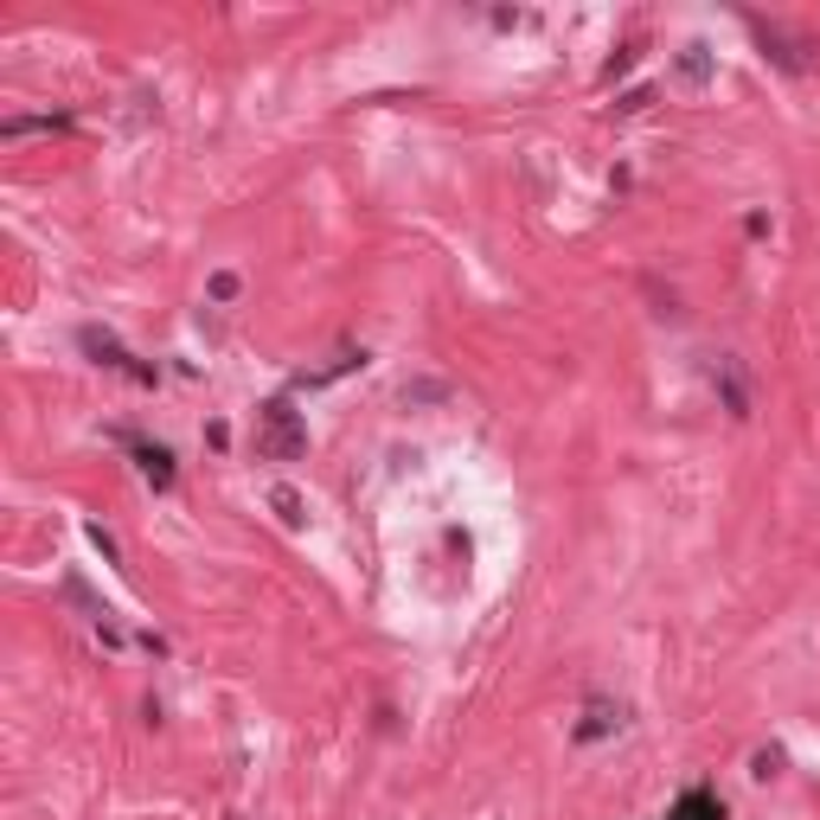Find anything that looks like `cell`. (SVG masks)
I'll list each match as a JSON object with an SVG mask.
<instances>
[{"instance_id": "1", "label": "cell", "mask_w": 820, "mask_h": 820, "mask_svg": "<svg viewBox=\"0 0 820 820\" xmlns=\"http://www.w3.org/2000/svg\"><path fill=\"white\" fill-rule=\"evenodd\" d=\"M302 449H308V430H302V417H295V404H289V398H276V404L256 410V456L295 461Z\"/></svg>"}, {"instance_id": "2", "label": "cell", "mask_w": 820, "mask_h": 820, "mask_svg": "<svg viewBox=\"0 0 820 820\" xmlns=\"http://www.w3.org/2000/svg\"><path fill=\"white\" fill-rule=\"evenodd\" d=\"M666 820H724V801L705 794V789H692V794H680V808H673Z\"/></svg>"}, {"instance_id": "3", "label": "cell", "mask_w": 820, "mask_h": 820, "mask_svg": "<svg viewBox=\"0 0 820 820\" xmlns=\"http://www.w3.org/2000/svg\"><path fill=\"white\" fill-rule=\"evenodd\" d=\"M609 724H622V712H615V705H603V699H596V705H589V718H584V724H577V738H603Z\"/></svg>"}, {"instance_id": "4", "label": "cell", "mask_w": 820, "mask_h": 820, "mask_svg": "<svg viewBox=\"0 0 820 820\" xmlns=\"http://www.w3.org/2000/svg\"><path fill=\"white\" fill-rule=\"evenodd\" d=\"M141 475H148L154 487H167L174 481V456H167V449H141Z\"/></svg>"}, {"instance_id": "5", "label": "cell", "mask_w": 820, "mask_h": 820, "mask_svg": "<svg viewBox=\"0 0 820 820\" xmlns=\"http://www.w3.org/2000/svg\"><path fill=\"white\" fill-rule=\"evenodd\" d=\"M705 71H712V65H705V46L680 51V77H686V84H705Z\"/></svg>"}, {"instance_id": "6", "label": "cell", "mask_w": 820, "mask_h": 820, "mask_svg": "<svg viewBox=\"0 0 820 820\" xmlns=\"http://www.w3.org/2000/svg\"><path fill=\"white\" fill-rule=\"evenodd\" d=\"M270 500H276V512L289 519V526H302V500H295V487H276Z\"/></svg>"}]
</instances>
